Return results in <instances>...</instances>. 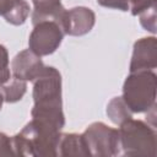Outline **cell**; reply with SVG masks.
Here are the masks:
<instances>
[{"mask_svg": "<svg viewBox=\"0 0 157 157\" xmlns=\"http://www.w3.org/2000/svg\"><path fill=\"white\" fill-rule=\"evenodd\" d=\"M108 115L110 117V119L117 123V124H123L124 121H126L128 119H131V113L130 109L128 108V105L125 104V102L123 101V98H114L107 109Z\"/></svg>", "mask_w": 157, "mask_h": 157, "instance_id": "5bb4252c", "label": "cell"}, {"mask_svg": "<svg viewBox=\"0 0 157 157\" xmlns=\"http://www.w3.org/2000/svg\"><path fill=\"white\" fill-rule=\"evenodd\" d=\"M58 155L60 156H87L90 155L82 135H60L58 142Z\"/></svg>", "mask_w": 157, "mask_h": 157, "instance_id": "7c38bea8", "label": "cell"}, {"mask_svg": "<svg viewBox=\"0 0 157 157\" xmlns=\"http://www.w3.org/2000/svg\"><path fill=\"white\" fill-rule=\"evenodd\" d=\"M156 66V38H142L134 45L130 71H147Z\"/></svg>", "mask_w": 157, "mask_h": 157, "instance_id": "9c48e42d", "label": "cell"}, {"mask_svg": "<svg viewBox=\"0 0 157 157\" xmlns=\"http://www.w3.org/2000/svg\"><path fill=\"white\" fill-rule=\"evenodd\" d=\"M90 155L114 156L119 153V130L112 129L103 123H94L87 128L82 135Z\"/></svg>", "mask_w": 157, "mask_h": 157, "instance_id": "5b68a950", "label": "cell"}, {"mask_svg": "<svg viewBox=\"0 0 157 157\" xmlns=\"http://www.w3.org/2000/svg\"><path fill=\"white\" fill-rule=\"evenodd\" d=\"M128 2L131 4L132 15H137L141 11H144L146 7H148L150 5L155 4L156 0H128Z\"/></svg>", "mask_w": 157, "mask_h": 157, "instance_id": "e0dca14e", "label": "cell"}, {"mask_svg": "<svg viewBox=\"0 0 157 157\" xmlns=\"http://www.w3.org/2000/svg\"><path fill=\"white\" fill-rule=\"evenodd\" d=\"M99 5L104 7H112V9H119L121 11H128L130 9V5L128 0H97Z\"/></svg>", "mask_w": 157, "mask_h": 157, "instance_id": "2e32d148", "label": "cell"}, {"mask_svg": "<svg viewBox=\"0 0 157 157\" xmlns=\"http://www.w3.org/2000/svg\"><path fill=\"white\" fill-rule=\"evenodd\" d=\"M33 4L32 22L34 26L43 21H54L61 28L65 9L61 6L60 0H33Z\"/></svg>", "mask_w": 157, "mask_h": 157, "instance_id": "30bf717a", "label": "cell"}, {"mask_svg": "<svg viewBox=\"0 0 157 157\" xmlns=\"http://www.w3.org/2000/svg\"><path fill=\"white\" fill-rule=\"evenodd\" d=\"M33 98V119L52 124L60 130L64 126V114L61 110V78L58 70L44 67L34 80Z\"/></svg>", "mask_w": 157, "mask_h": 157, "instance_id": "6da1fadb", "label": "cell"}, {"mask_svg": "<svg viewBox=\"0 0 157 157\" xmlns=\"http://www.w3.org/2000/svg\"><path fill=\"white\" fill-rule=\"evenodd\" d=\"M59 139L60 134L58 128L45 121L33 119L11 142L15 155L56 156Z\"/></svg>", "mask_w": 157, "mask_h": 157, "instance_id": "7a4b0ae2", "label": "cell"}, {"mask_svg": "<svg viewBox=\"0 0 157 157\" xmlns=\"http://www.w3.org/2000/svg\"><path fill=\"white\" fill-rule=\"evenodd\" d=\"M2 101H4V97H2V94L0 93V109H1V104H2Z\"/></svg>", "mask_w": 157, "mask_h": 157, "instance_id": "ac0fdd59", "label": "cell"}, {"mask_svg": "<svg viewBox=\"0 0 157 157\" xmlns=\"http://www.w3.org/2000/svg\"><path fill=\"white\" fill-rule=\"evenodd\" d=\"M0 15L12 25H22L29 15V6L25 0H0Z\"/></svg>", "mask_w": 157, "mask_h": 157, "instance_id": "8fae6325", "label": "cell"}, {"mask_svg": "<svg viewBox=\"0 0 157 157\" xmlns=\"http://www.w3.org/2000/svg\"><path fill=\"white\" fill-rule=\"evenodd\" d=\"M0 91L6 102H16L22 98L26 92V82L23 80L13 77L10 78L7 82L0 85Z\"/></svg>", "mask_w": 157, "mask_h": 157, "instance_id": "4fadbf2b", "label": "cell"}, {"mask_svg": "<svg viewBox=\"0 0 157 157\" xmlns=\"http://www.w3.org/2000/svg\"><path fill=\"white\" fill-rule=\"evenodd\" d=\"M42 60L33 52L23 50L18 53L12 60V72L13 77L20 80H31L34 81L44 70Z\"/></svg>", "mask_w": 157, "mask_h": 157, "instance_id": "ba28073f", "label": "cell"}, {"mask_svg": "<svg viewBox=\"0 0 157 157\" xmlns=\"http://www.w3.org/2000/svg\"><path fill=\"white\" fill-rule=\"evenodd\" d=\"M123 101L131 112L141 113L155 108L156 76L150 71H136L126 78Z\"/></svg>", "mask_w": 157, "mask_h": 157, "instance_id": "3957f363", "label": "cell"}, {"mask_svg": "<svg viewBox=\"0 0 157 157\" xmlns=\"http://www.w3.org/2000/svg\"><path fill=\"white\" fill-rule=\"evenodd\" d=\"M10 80V69H9V56L4 45H0V85Z\"/></svg>", "mask_w": 157, "mask_h": 157, "instance_id": "9a60e30c", "label": "cell"}, {"mask_svg": "<svg viewBox=\"0 0 157 157\" xmlns=\"http://www.w3.org/2000/svg\"><path fill=\"white\" fill-rule=\"evenodd\" d=\"M94 25V13L87 7H75L65 11L61 22V29L70 36H82L92 29Z\"/></svg>", "mask_w": 157, "mask_h": 157, "instance_id": "52a82bcc", "label": "cell"}, {"mask_svg": "<svg viewBox=\"0 0 157 157\" xmlns=\"http://www.w3.org/2000/svg\"><path fill=\"white\" fill-rule=\"evenodd\" d=\"M64 32L54 21H43L34 26L29 36V49L36 55H48L55 52L61 43Z\"/></svg>", "mask_w": 157, "mask_h": 157, "instance_id": "8992f818", "label": "cell"}, {"mask_svg": "<svg viewBox=\"0 0 157 157\" xmlns=\"http://www.w3.org/2000/svg\"><path fill=\"white\" fill-rule=\"evenodd\" d=\"M119 130L120 147L125 155L131 156H155L156 134L155 130L140 120L128 119Z\"/></svg>", "mask_w": 157, "mask_h": 157, "instance_id": "277c9868", "label": "cell"}]
</instances>
